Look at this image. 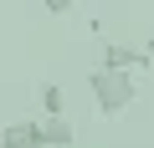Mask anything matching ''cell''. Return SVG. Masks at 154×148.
Returning <instances> with one entry per match:
<instances>
[{
    "label": "cell",
    "mask_w": 154,
    "mask_h": 148,
    "mask_svg": "<svg viewBox=\"0 0 154 148\" xmlns=\"http://www.w3.org/2000/svg\"><path fill=\"white\" fill-rule=\"evenodd\" d=\"M88 92H93V102H98V112H103V118H118L123 107H134V97H139V82H134V71L98 61V66L88 71Z\"/></svg>",
    "instance_id": "cell-1"
},
{
    "label": "cell",
    "mask_w": 154,
    "mask_h": 148,
    "mask_svg": "<svg viewBox=\"0 0 154 148\" xmlns=\"http://www.w3.org/2000/svg\"><path fill=\"white\" fill-rule=\"evenodd\" d=\"M103 61H108V66H123V71H144V66H154L149 46H123V41H108V46H103Z\"/></svg>",
    "instance_id": "cell-2"
},
{
    "label": "cell",
    "mask_w": 154,
    "mask_h": 148,
    "mask_svg": "<svg viewBox=\"0 0 154 148\" xmlns=\"http://www.w3.org/2000/svg\"><path fill=\"white\" fill-rule=\"evenodd\" d=\"M72 148L77 143V128L67 123V112H41V148Z\"/></svg>",
    "instance_id": "cell-3"
},
{
    "label": "cell",
    "mask_w": 154,
    "mask_h": 148,
    "mask_svg": "<svg viewBox=\"0 0 154 148\" xmlns=\"http://www.w3.org/2000/svg\"><path fill=\"white\" fill-rule=\"evenodd\" d=\"M0 133H5V143H36L41 148V118L36 123H16V128H0Z\"/></svg>",
    "instance_id": "cell-4"
},
{
    "label": "cell",
    "mask_w": 154,
    "mask_h": 148,
    "mask_svg": "<svg viewBox=\"0 0 154 148\" xmlns=\"http://www.w3.org/2000/svg\"><path fill=\"white\" fill-rule=\"evenodd\" d=\"M36 97H41V112H67V92H62L57 82H41Z\"/></svg>",
    "instance_id": "cell-5"
},
{
    "label": "cell",
    "mask_w": 154,
    "mask_h": 148,
    "mask_svg": "<svg viewBox=\"0 0 154 148\" xmlns=\"http://www.w3.org/2000/svg\"><path fill=\"white\" fill-rule=\"evenodd\" d=\"M72 5H77V0H41V10H46V16H67Z\"/></svg>",
    "instance_id": "cell-6"
},
{
    "label": "cell",
    "mask_w": 154,
    "mask_h": 148,
    "mask_svg": "<svg viewBox=\"0 0 154 148\" xmlns=\"http://www.w3.org/2000/svg\"><path fill=\"white\" fill-rule=\"evenodd\" d=\"M144 46H149V56H154V36H149V41H144Z\"/></svg>",
    "instance_id": "cell-7"
},
{
    "label": "cell",
    "mask_w": 154,
    "mask_h": 148,
    "mask_svg": "<svg viewBox=\"0 0 154 148\" xmlns=\"http://www.w3.org/2000/svg\"><path fill=\"white\" fill-rule=\"evenodd\" d=\"M0 143H5V133H0Z\"/></svg>",
    "instance_id": "cell-8"
}]
</instances>
